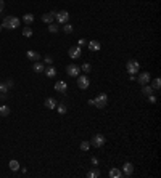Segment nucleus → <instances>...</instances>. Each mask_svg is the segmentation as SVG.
<instances>
[{"label": "nucleus", "mask_w": 161, "mask_h": 178, "mask_svg": "<svg viewBox=\"0 0 161 178\" xmlns=\"http://www.w3.org/2000/svg\"><path fill=\"white\" fill-rule=\"evenodd\" d=\"M137 80H139L140 85H147V84H148V82L152 80V76H150L148 72H140L139 77H137Z\"/></svg>", "instance_id": "0eeeda50"}, {"label": "nucleus", "mask_w": 161, "mask_h": 178, "mask_svg": "<svg viewBox=\"0 0 161 178\" xmlns=\"http://www.w3.org/2000/svg\"><path fill=\"white\" fill-rule=\"evenodd\" d=\"M108 175H110L111 178H121V176H123V172H121V170H118V169H114V167H113V169L110 170V173H108Z\"/></svg>", "instance_id": "aec40b11"}, {"label": "nucleus", "mask_w": 161, "mask_h": 178, "mask_svg": "<svg viewBox=\"0 0 161 178\" xmlns=\"http://www.w3.org/2000/svg\"><path fill=\"white\" fill-rule=\"evenodd\" d=\"M105 136L103 135H100V133H97V135H93V138L90 140V146H93V148H102L103 144H105Z\"/></svg>", "instance_id": "7ed1b4c3"}, {"label": "nucleus", "mask_w": 161, "mask_h": 178, "mask_svg": "<svg viewBox=\"0 0 161 178\" xmlns=\"http://www.w3.org/2000/svg\"><path fill=\"white\" fill-rule=\"evenodd\" d=\"M8 24H10V29H16L21 24V19L16 18V16H8Z\"/></svg>", "instance_id": "9d476101"}, {"label": "nucleus", "mask_w": 161, "mask_h": 178, "mask_svg": "<svg viewBox=\"0 0 161 178\" xmlns=\"http://www.w3.org/2000/svg\"><path fill=\"white\" fill-rule=\"evenodd\" d=\"M108 104V95L106 93H98L95 98H93V106H97L98 109H103Z\"/></svg>", "instance_id": "f257e3e1"}, {"label": "nucleus", "mask_w": 161, "mask_h": 178, "mask_svg": "<svg viewBox=\"0 0 161 178\" xmlns=\"http://www.w3.org/2000/svg\"><path fill=\"white\" fill-rule=\"evenodd\" d=\"M57 109H58V113L61 114V116H64L66 114V111H68V107H66L63 103H60V104H57Z\"/></svg>", "instance_id": "bb28decb"}, {"label": "nucleus", "mask_w": 161, "mask_h": 178, "mask_svg": "<svg viewBox=\"0 0 161 178\" xmlns=\"http://www.w3.org/2000/svg\"><path fill=\"white\" fill-rule=\"evenodd\" d=\"M23 23H24L26 26H31V24L34 23V15H31V13H26V15L23 16Z\"/></svg>", "instance_id": "dca6fc26"}, {"label": "nucleus", "mask_w": 161, "mask_h": 178, "mask_svg": "<svg viewBox=\"0 0 161 178\" xmlns=\"http://www.w3.org/2000/svg\"><path fill=\"white\" fill-rule=\"evenodd\" d=\"M134 173V165L130 162H126L124 165H123V175H126V176H130Z\"/></svg>", "instance_id": "9b49d317"}, {"label": "nucleus", "mask_w": 161, "mask_h": 178, "mask_svg": "<svg viewBox=\"0 0 161 178\" xmlns=\"http://www.w3.org/2000/svg\"><path fill=\"white\" fill-rule=\"evenodd\" d=\"M32 69H34V72L40 74V72H44V69H45V64H42V63L36 61V63H34V66H32Z\"/></svg>", "instance_id": "f3484780"}, {"label": "nucleus", "mask_w": 161, "mask_h": 178, "mask_svg": "<svg viewBox=\"0 0 161 178\" xmlns=\"http://www.w3.org/2000/svg\"><path fill=\"white\" fill-rule=\"evenodd\" d=\"M10 170H13V172H16V170H19V162L18 160H10Z\"/></svg>", "instance_id": "5701e85b"}, {"label": "nucleus", "mask_w": 161, "mask_h": 178, "mask_svg": "<svg viewBox=\"0 0 161 178\" xmlns=\"http://www.w3.org/2000/svg\"><path fill=\"white\" fill-rule=\"evenodd\" d=\"M90 149V141H82L80 143V151H89Z\"/></svg>", "instance_id": "c85d7f7f"}, {"label": "nucleus", "mask_w": 161, "mask_h": 178, "mask_svg": "<svg viewBox=\"0 0 161 178\" xmlns=\"http://www.w3.org/2000/svg\"><path fill=\"white\" fill-rule=\"evenodd\" d=\"M77 87L80 90H87L90 87V79L87 76H77Z\"/></svg>", "instance_id": "20e7f679"}, {"label": "nucleus", "mask_w": 161, "mask_h": 178, "mask_svg": "<svg viewBox=\"0 0 161 178\" xmlns=\"http://www.w3.org/2000/svg\"><path fill=\"white\" fill-rule=\"evenodd\" d=\"M55 15H57V11L45 13V15H42V21H44L45 24H50V23H53V19H55Z\"/></svg>", "instance_id": "1a4fd4ad"}, {"label": "nucleus", "mask_w": 161, "mask_h": 178, "mask_svg": "<svg viewBox=\"0 0 161 178\" xmlns=\"http://www.w3.org/2000/svg\"><path fill=\"white\" fill-rule=\"evenodd\" d=\"M89 50L90 51H98L100 50V44L97 42V40H90L89 42Z\"/></svg>", "instance_id": "a211bd4d"}, {"label": "nucleus", "mask_w": 161, "mask_h": 178, "mask_svg": "<svg viewBox=\"0 0 161 178\" xmlns=\"http://www.w3.org/2000/svg\"><path fill=\"white\" fill-rule=\"evenodd\" d=\"M7 92H10V87L7 85V82L0 84V93H7Z\"/></svg>", "instance_id": "c756f323"}, {"label": "nucleus", "mask_w": 161, "mask_h": 178, "mask_svg": "<svg viewBox=\"0 0 161 178\" xmlns=\"http://www.w3.org/2000/svg\"><path fill=\"white\" fill-rule=\"evenodd\" d=\"M44 104H45V107H47V109H55V107H57V104H58V101H57L55 98H52V97H50V98H47V100H45V103H44Z\"/></svg>", "instance_id": "ddd939ff"}, {"label": "nucleus", "mask_w": 161, "mask_h": 178, "mask_svg": "<svg viewBox=\"0 0 161 178\" xmlns=\"http://www.w3.org/2000/svg\"><path fill=\"white\" fill-rule=\"evenodd\" d=\"M139 67H140V64H139V61H136V60H129L127 64H126V69H127V72H129L130 76H136V74L139 72Z\"/></svg>", "instance_id": "f03ea898"}, {"label": "nucleus", "mask_w": 161, "mask_h": 178, "mask_svg": "<svg viewBox=\"0 0 161 178\" xmlns=\"http://www.w3.org/2000/svg\"><path fill=\"white\" fill-rule=\"evenodd\" d=\"M44 61H45V64H52V63H53V60H52L50 56H45V60H44Z\"/></svg>", "instance_id": "72a5a7b5"}, {"label": "nucleus", "mask_w": 161, "mask_h": 178, "mask_svg": "<svg viewBox=\"0 0 161 178\" xmlns=\"http://www.w3.org/2000/svg\"><path fill=\"white\" fill-rule=\"evenodd\" d=\"M58 31H60L58 24H55V23H50V24H48V32H52V34H57Z\"/></svg>", "instance_id": "412c9836"}, {"label": "nucleus", "mask_w": 161, "mask_h": 178, "mask_svg": "<svg viewBox=\"0 0 161 178\" xmlns=\"http://www.w3.org/2000/svg\"><path fill=\"white\" fill-rule=\"evenodd\" d=\"M73 29H74L73 24H69V23H64V24H63V32H64V34H71Z\"/></svg>", "instance_id": "4be33fe9"}, {"label": "nucleus", "mask_w": 161, "mask_h": 178, "mask_svg": "<svg viewBox=\"0 0 161 178\" xmlns=\"http://www.w3.org/2000/svg\"><path fill=\"white\" fill-rule=\"evenodd\" d=\"M55 90H57V92H60V93H64L66 90H68V85H66V82L58 80L57 84H55Z\"/></svg>", "instance_id": "f8f14e48"}, {"label": "nucleus", "mask_w": 161, "mask_h": 178, "mask_svg": "<svg viewBox=\"0 0 161 178\" xmlns=\"http://www.w3.org/2000/svg\"><path fill=\"white\" fill-rule=\"evenodd\" d=\"M142 93H143V95H147V97H148V95H152V93H153V88H152V85H148V84H147V85H143V88H142Z\"/></svg>", "instance_id": "393cba45"}, {"label": "nucleus", "mask_w": 161, "mask_h": 178, "mask_svg": "<svg viewBox=\"0 0 161 178\" xmlns=\"http://www.w3.org/2000/svg\"><path fill=\"white\" fill-rule=\"evenodd\" d=\"M159 87H161V80H159V77L153 79V82H152V88H153V90H159Z\"/></svg>", "instance_id": "a878e982"}, {"label": "nucleus", "mask_w": 161, "mask_h": 178, "mask_svg": "<svg viewBox=\"0 0 161 178\" xmlns=\"http://www.w3.org/2000/svg\"><path fill=\"white\" fill-rule=\"evenodd\" d=\"M148 103H152V104H153V103H156V98L153 97V95H148Z\"/></svg>", "instance_id": "473e14b6"}, {"label": "nucleus", "mask_w": 161, "mask_h": 178, "mask_svg": "<svg viewBox=\"0 0 161 178\" xmlns=\"http://www.w3.org/2000/svg\"><path fill=\"white\" fill-rule=\"evenodd\" d=\"M26 55H28V58H29L31 61H34V63L40 60V55H39L37 51H34V50H29V51H28V53H26Z\"/></svg>", "instance_id": "2eb2a0df"}, {"label": "nucleus", "mask_w": 161, "mask_h": 178, "mask_svg": "<svg viewBox=\"0 0 161 178\" xmlns=\"http://www.w3.org/2000/svg\"><path fill=\"white\" fill-rule=\"evenodd\" d=\"M44 72H45V76L48 77V79H52V77H55L57 76V69L53 66H48V67H45L44 69Z\"/></svg>", "instance_id": "4468645a"}, {"label": "nucleus", "mask_w": 161, "mask_h": 178, "mask_svg": "<svg viewBox=\"0 0 161 178\" xmlns=\"http://www.w3.org/2000/svg\"><path fill=\"white\" fill-rule=\"evenodd\" d=\"M7 85L11 88V87H13V80H7Z\"/></svg>", "instance_id": "c9c22d12"}, {"label": "nucleus", "mask_w": 161, "mask_h": 178, "mask_svg": "<svg viewBox=\"0 0 161 178\" xmlns=\"http://www.w3.org/2000/svg\"><path fill=\"white\" fill-rule=\"evenodd\" d=\"M2 29H3V27H2V24H0V31H2Z\"/></svg>", "instance_id": "e433bc0d"}, {"label": "nucleus", "mask_w": 161, "mask_h": 178, "mask_svg": "<svg viewBox=\"0 0 161 178\" xmlns=\"http://www.w3.org/2000/svg\"><path fill=\"white\" fill-rule=\"evenodd\" d=\"M80 69H82L84 72H90V69H92V66H90L89 63H84L82 66H80Z\"/></svg>", "instance_id": "7c9ffc66"}, {"label": "nucleus", "mask_w": 161, "mask_h": 178, "mask_svg": "<svg viewBox=\"0 0 161 178\" xmlns=\"http://www.w3.org/2000/svg\"><path fill=\"white\" fill-rule=\"evenodd\" d=\"M87 176H89V178H98V176H100V172H98L97 169H93V170H90V172L87 173Z\"/></svg>", "instance_id": "cd10ccee"}, {"label": "nucleus", "mask_w": 161, "mask_h": 178, "mask_svg": "<svg viewBox=\"0 0 161 178\" xmlns=\"http://www.w3.org/2000/svg\"><path fill=\"white\" fill-rule=\"evenodd\" d=\"M68 53H69V56L73 60H77V58H80V55H82V50H80L79 47H71Z\"/></svg>", "instance_id": "6e6552de"}, {"label": "nucleus", "mask_w": 161, "mask_h": 178, "mask_svg": "<svg viewBox=\"0 0 161 178\" xmlns=\"http://www.w3.org/2000/svg\"><path fill=\"white\" fill-rule=\"evenodd\" d=\"M90 162H92V165H93V167H97V165H98V159H97L95 156H93V157L90 159Z\"/></svg>", "instance_id": "2f4dec72"}, {"label": "nucleus", "mask_w": 161, "mask_h": 178, "mask_svg": "<svg viewBox=\"0 0 161 178\" xmlns=\"http://www.w3.org/2000/svg\"><path fill=\"white\" fill-rule=\"evenodd\" d=\"M66 72H68L69 77H77L79 72H80V67L76 66V64H68L66 66Z\"/></svg>", "instance_id": "423d86ee"}, {"label": "nucleus", "mask_w": 161, "mask_h": 178, "mask_svg": "<svg viewBox=\"0 0 161 178\" xmlns=\"http://www.w3.org/2000/svg\"><path fill=\"white\" fill-rule=\"evenodd\" d=\"M32 34H34V32H32V27H31V26H24V27H23V35H24V37L29 39V37H32Z\"/></svg>", "instance_id": "6ab92c4d"}, {"label": "nucleus", "mask_w": 161, "mask_h": 178, "mask_svg": "<svg viewBox=\"0 0 161 178\" xmlns=\"http://www.w3.org/2000/svg\"><path fill=\"white\" fill-rule=\"evenodd\" d=\"M3 8H5V2H3V0H0V13L3 11Z\"/></svg>", "instance_id": "f704fd0d"}, {"label": "nucleus", "mask_w": 161, "mask_h": 178, "mask_svg": "<svg viewBox=\"0 0 161 178\" xmlns=\"http://www.w3.org/2000/svg\"><path fill=\"white\" fill-rule=\"evenodd\" d=\"M55 19H57V23H58V24H64V23H68V19H69V13L66 11V10L57 11Z\"/></svg>", "instance_id": "39448f33"}, {"label": "nucleus", "mask_w": 161, "mask_h": 178, "mask_svg": "<svg viewBox=\"0 0 161 178\" xmlns=\"http://www.w3.org/2000/svg\"><path fill=\"white\" fill-rule=\"evenodd\" d=\"M0 116H2V117L10 116V107L8 106H0Z\"/></svg>", "instance_id": "b1692460"}]
</instances>
